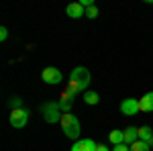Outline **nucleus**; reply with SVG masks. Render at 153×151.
Instances as JSON below:
<instances>
[{
	"mask_svg": "<svg viewBox=\"0 0 153 151\" xmlns=\"http://www.w3.org/2000/svg\"><path fill=\"white\" fill-rule=\"evenodd\" d=\"M139 141V129L137 127H127L125 129V143L127 145H133Z\"/></svg>",
	"mask_w": 153,
	"mask_h": 151,
	"instance_id": "f8f14e48",
	"label": "nucleus"
},
{
	"mask_svg": "<svg viewBox=\"0 0 153 151\" xmlns=\"http://www.w3.org/2000/svg\"><path fill=\"white\" fill-rule=\"evenodd\" d=\"M84 102L86 104H98L100 102V96H98V92H84Z\"/></svg>",
	"mask_w": 153,
	"mask_h": 151,
	"instance_id": "4468645a",
	"label": "nucleus"
},
{
	"mask_svg": "<svg viewBox=\"0 0 153 151\" xmlns=\"http://www.w3.org/2000/svg\"><path fill=\"white\" fill-rule=\"evenodd\" d=\"M8 108H10V110H19V108H23V98L12 96L10 100H8Z\"/></svg>",
	"mask_w": 153,
	"mask_h": 151,
	"instance_id": "2eb2a0df",
	"label": "nucleus"
},
{
	"mask_svg": "<svg viewBox=\"0 0 153 151\" xmlns=\"http://www.w3.org/2000/svg\"><path fill=\"white\" fill-rule=\"evenodd\" d=\"M139 110H143V112H153V92H147L139 100Z\"/></svg>",
	"mask_w": 153,
	"mask_h": 151,
	"instance_id": "9d476101",
	"label": "nucleus"
},
{
	"mask_svg": "<svg viewBox=\"0 0 153 151\" xmlns=\"http://www.w3.org/2000/svg\"><path fill=\"white\" fill-rule=\"evenodd\" d=\"M6 39H8V29L2 27V29H0V41H6Z\"/></svg>",
	"mask_w": 153,
	"mask_h": 151,
	"instance_id": "6ab92c4d",
	"label": "nucleus"
},
{
	"mask_svg": "<svg viewBox=\"0 0 153 151\" xmlns=\"http://www.w3.org/2000/svg\"><path fill=\"white\" fill-rule=\"evenodd\" d=\"M10 125L14 129H25L27 123H29V110L27 108H19V110H10V116H8Z\"/></svg>",
	"mask_w": 153,
	"mask_h": 151,
	"instance_id": "39448f33",
	"label": "nucleus"
},
{
	"mask_svg": "<svg viewBox=\"0 0 153 151\" xmlns=\"http://www.w3.org/2000/svg\"><path fill=\"white\" fill-rule=\"evenodd\" d=\"M139 141H145L149 147H153V129L151 127H139Z\"/></svg>",
	"mask_w": 153,
	"mask_h": 151,
	"instance_id": "9b49d317",
	"label": "nucleus"
},
{
	"mask_svg": "<svg viewBox=\"0 0 153 151\" xmlns=\"http://www.w3.org/2000/svg\"><path fill=\"white\" fill-rule=\"evenodd\" d=\"M76 98H78V92H76L70 84H68V86H65V90L61 92V98L57 100V102H59V108H61V112H70Z\"/></svg>",
	"mask_w": 153,
	"mask_h": 151,
	"instance_id": "20e7f679",
	"label": "nucleus"
},
{
	"mask_svg": "<svg viewBox=\"0 0 153 151\" xmlns=\"http://www.w3.org/2000/svg\"><path fill=\"white\" fill-rule=\"evenodd\" d=\"M131 151H151V147H149L145 141H137V143L131 145Z\"/></svg>",
	"mask_w": 153,
	"mask_h": 151,
	"instance_id": "dca6fc26",
	"label": "nucleus"
},
{
	"mask_svg": "<svg viewBox=\"0 0 153 151\" xmlns=\"http://www.w3.org/2000/svg\"><path fill=\"white\" fill-rule=\"evenodd\" d=\"M112 151H131V145L120 143V145H114V147H112Z\"/></svg>",
	"mask_w": 153,
	"mask_h": 151,
	"instance_id": "a211bd4d",
	"label": "nucleus"
},
{
	"mask_svg": "<svg viewBox=\"0 0 153 151\" xmlns=\"http://www.w3.org/2000/svg\"><path fill=\"white\" fill-rule=\"evenodd\" d=\"M86 16H88V19H96V16H98V8H96V6L86 8Z\"/></svg>",
	"mask_w": 153,
	"mask_h": 151,
	"instance_id": "f3484780",
	"label": "nucleus"
},
{
	"mask_svg": "<svg viewBox=\"0 0 153 151\" xmlns=\"http://www.w3.org/2000/svg\"><path fill=\"white\" fill-rule=\"evenodd\" d=\"M65 12H68L70 19H82V16H86V8H84L80 2H71V4H68Z\"/></svg>",
	"mask_w": 153,
	"mask_h": 151,
	"instance_id": "1a4fd4ad",
	"label": "nucleus"
},
{
	"mask_svg": "<svg viewBox=\"0 0 153 151\" xmlns=\"http://www.w3.org/2000/svg\"><path fill=\"white\" fill-rule=\"evenodd\" d=\"M41 78H43V82L55 86V84H61V82H63V74H61V70H57V68H45L43 74H41Z\"/></svg>",
	"mask_w": 153,
	"mask_h": 151,
	"instance_id": "423d86ee",
	"label": "nucleus"
},
{
	"mask_svg": "<svg viewBox=\"0 0 153 151\" xmlns=\"http://www.w3.org/2000/svg\"><path fill=\"white\" fill-rule=\"evenodd\" d=\"M120 112L127 116H135L139 112V100L137 98H125L120 102Z\"/></svg>",
	"mask_w": 153,
	"mask_h": 151,
	"instance_id": "0eeeda50",
	"label": "nucleus"
},
{
	"mask_svg": "<svg viewBox=\"0 0 153 151\" xmlns=\"http://www.w3.org/2000/svg\"><path fill=\"white\" fill-rule=\"evenodd\" d=\"M96 151H110V147H108V145H102V143H98Z\"/></svg>",
	"mask_w": 153,
	"mask_h": 151,
	"instance_id": "aec40b11",
	"label": "nucleus"
},
{
	"mask_svg": "<svg viewBox=\"0 0 153 151\" xmlns=\"http://www.w3.org/2000/svg\"><path fill=\"white\" fill-rule=\"evenodd\" d=\"M108 141H110L112 145H120V143H125V131H118V129L110 131V133H108Z\"/></svg>",
	"mask_w": 153,
	"mask_h": 151,
	"instance_id": "ddd939ff",
	"label": "nucleus"
},
{
	"mask_svg": "<svg viewBox=\"0 0 153 151\" xmlns=\"http://www.w3.org/2000/svg\"><path fill=\"white\" fill-rule=\"evenodd\" d=\"M61 129H63V135H65L68 139H74V141L80 139L82 127H80V121H78V116H76V115H71V112H63V116H61Z\"/></svg>",
	"mask_w": 153,
	"mask_h": 151,
	"instance_id": "f03ea898",
	"label": "nucleus"
},
{
	"mask_svg": "<svg viewBox=\"0 0 153 151\" xmlns=\"http://www.w3.org/2000/svg\"><path fill=\"white\" fill-rule=\"evenodd\" d=\"M98 143H94L92 139H78L71 145V151H96Z\"/></svg>",
	"mask_w": 153,
	"mask_h": 151,
	"instance_id": "6e6552de",
	"label": "nucleus"
},
{
	"mask_svg": "<svg viewBox=\"0 0 153 151\" xmlns=\"http://www.w3.org/2000/svg\"><path fill=\"white\" fill-rule=\"evenodd\" d=\"M90 82H92V76H90V70H88V68L78 65L76 70H71L70 86L76 90V92H86V88L90 86Z\"/></svg>",
	"mask_w": 153,
	"mask_h": 151,
	"instance_id": "f257e3e1",
	"label": "nucleus"
},
{
	"mask_svg": "<svg viewBox=\"0 0 153 151\" xmlns=\"http://www.w3.org/2000/svg\"><path fill=\"white\" fill-rule=\"evenodd\" d=\"M41 112H43V118L45 123L53 125V123H61V108H59V102H45L41 106Z\"/></svg>",
	"mask_w": 153,
	"mask_h": 151,
	"instance_id": "7ed1b4c3",
	"label": "nucleus"
}]
</instances>
